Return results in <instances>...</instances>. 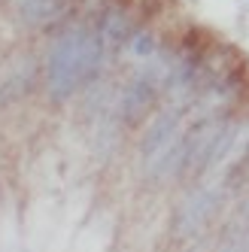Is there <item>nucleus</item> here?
Here are the masks:
<instances>
[{
    "instance_id": "obj_1",
    "label": "nucleus",
    "mask_w": 249,
    "mask_h": 252,
    "mask_svg": "<svg viewBox=\"0 0 249 252\" xmlns=\"http://www.w3.org/2000/svg\"><path fill=\"white\" fill-rule=\"evenodd\" d=\"M228 197H231V191L225 186V179H207V183H201L198 189H191L180 201L176 213H173L170 234L176 240L201 237V234L219 219V213L225 210Z\"/></svg>"
},
{
    "instance_id": "obj_2",
    "label": "nucleus",
    "mask_w": 249,
    "mask_h": 252,
    "mask_svg": "<svg viewBox=\"0 0 249 252\" xmlns=\"http://www.w3.org/2000/svg\"><path fill=\"white\" fill-rule=\"evenodd\" d=\"M79 28H67L46 52V92L55 103H64L79 92Z\"/></svg>"
},
{
    "instance_id": "obj_3",
    "label": "nucleus",
    "mask_w": 249,
    "mask_h": 252,
    "mask_svg": "<svg viewBox=\"0 0 249 252\" xmlns=\"http://www.w3.org/2000/svg\"><path fill=\"white\" fill-rule=\"evenodd\" d=\"M164 88L158 85L152 76L146 73H137L128 85L122 88V94H119V119L128 125V128H134V125H140L152 110H155V103H158V94H161Z\"/></svg>"
},
{
    "instance_id": "obj_4",
    "label": "nucleus",
    "mask_w": 249,
    "mask_h": 252,
    "mask_svg": "<svg viewBox=\"0 0 249 252\" xmlns=\"http://www.w3.org/2000/svg\"><path fill=\"white\" fill-rule=\"evenodd\" d=\"M183 113L186 110H183V106H176V103H170L167 110H158V116L149 125V131L143 134V146H140L143 167L152 164V161L170 146V143L180 140V134H183Z\"/></svg>"
},
{
    "instance_id": "obj_5",
    "label": "nucleus",
    "mask_w": 249,
    "mask_h": 252,
    "mask_svg": "<svg viewBox=\"0 0 249 252\" xmlns=\"http://www.w3.org/2000/svg\"><path fill=\"white\" fill-rule=\"evenodd\" d=\"M97 31H100V37L106 40V46H110V49L128 46L131 37L140 31L137 6L131 3V0H116V3L103 6L100 19H97Z\"/></svg>"
},
{
    "instance_id": "obj_6",
    "label": "nucleus",
    "mask_w": 249,
    "mask_h": 252,
    "mask_svg": "<svg viewBox=\"0 0 249 252\" xmlns=\"http://www.w3.org/2000/svg\"><path fill=\"white\" fill-rule=\"evenodd\" d=\"M106 40L100 37L97 28L79 25V82L92 85L106 67Z\"/></svg>"
},
{
    "instance_id": "obj_7",
    "label": "nucleus",
    "mask_w": 249,
    "mask_h": 252,
    "mask_svg": "<svg viewBox=\"0 0 249 252\" xmlns=\"http://www.w3.org/2000/svg\"><path fill=\"white\" fill-rule=\"evenodd\" d=\"M61 3H64V0H22L19 12H22V19L28 25H43V22H49L52 15L61 9Z\"/></svg>"
},
{
    "instance_id": "obj_8",
    "label": "nucleus",
    "mask_w": 249,
    "mask_h": 252,
    "mask_svg": "<svg viewBox=\"0 0 249 252\" xmlns=\"http://www.w3.org/2000/svg\"><path fill=\"white\" fill-rule=\"evenodd\" d=\"M128 49H131V55L134 58H140V61H149L155 52H158V37L149 31V28H140L134 37H131V43H128Z\"/></svg>"
},
{
    "instance_id": "obj_9",
    "label": "nucleus",
    "mask_w": 249,
    "mask_h": 252,
    "mask_svg": "<svg viewBox=\"0 0 249 252\" xmlns=\"http://www.w3.org/2000/svg\"><path fill=\"white\" fill-rule=\"evenodd\" d=\"M188 252H213V249H210V246H207L204 240H198V243H194V246H191Z\"/></svg>"
}]
</instances>
